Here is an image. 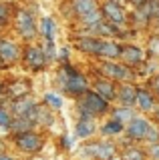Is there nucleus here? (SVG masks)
Instances as JSON below:
<instances>
[{
    "label": "nucleus",
    "instance_id": "f257e3e1",
    "mask_svg": "<svg viewBox=\"0 0 159 160\" xmlns=\"http://www.w3.org/2000/svg\"><path fill=\"white\" fill-rule=\"evenodd\" d=\"M99 72L103 74V78H109V80H113V82H121V84H133V80H135L133 68L125 66V64L111 62V60L103 62L101 66H99Z\"/></svg>",
    "mask_w": 159,
    "mask_h": 160
},
{
    "label": "nucleus",
    "instance_id": "f03ea898",
    "mask_svg": "<svg viewBox=\"0 0 159 160\" xmlns=\"http://www.w3.org/2000/svg\"><path fill=\"white\" fill-rule=\"evenodd\" d=\"M12 140L16 144V148L20 152H26V154H36L44 144L42 136L38 132H34V130H28V132H22V134H14Z\"/></svg>",
    "mask_w": 159,
    "mask_h": 160
},
{
    "label": "nucleus",
    "instance_id": "7ed1b4c3",
    "mask_svg": "<svg viewBox=\"0 0 159 160\" xmlns=\"http://www.w3.org/2000/svg\"><path fill=\"white\" fill-rule=\"evenodd\" d=\"M14 26H16V32L20 34L22 38H26V40H32L38 34V26H36L32 14L28 12V10H16Z\"/></svg>",
    "mask_w": 159,
    "mask_h": 160
},
{
    "label": "nucleus",
    "instance_id": "20e7f679",
    "mask_svg": "<svg viewBox=\"0 0 159 160\" xmlns=\"http://www.w3.org/2000/svg\"><path fill=\"white\" fill-rule=\"evenodd\" d=\"M101 14L107 22L115 24V26H121V24L127 22V14H125V8L117 2V0H105L101 4Z\"/></svg>",
    "mask_w": 159,
    "mask_h": 160
},
{
    "label": "nucleus",
    "instance_id": "39448f33",
    "mask_svg": "<svg viewBox=\"0 0 159 160\" xmlns=\"http://www.w3.org/2000/svg\"><path fill=\"white\" fill-rule=\"evenodd\" d=\"M22 62H24V66L30 68V70H42L47 66L42 48L36 46V44H28V46L22 50Z\"/></svg>",
    "mask_w": 159,
    "mask_h": 160
},
{
    "label": "nucleus",
    "instance_id": "423d86ee",
    "mask_svg": "<svg viewBox=\"0 0 159 160\" xmlns=\"http://www.w3.org/2000/svg\"><path fill=\"white\" fill-rule=\"evenodd\" d=\"M119 58L123 60V64L129 68L137 66V64H141L143 60H145V52H143V48H139L137 44H121V54H119Z\"/></svg>",
    "mask_w": 159,
    "mask_h": 160
},
{
    "label": "nucleus",
    "instance_id": "0eeeda50",
    "mask_svg": "<svg viewBox=\"0 0 159 160\" xmlns=\"http://www.w3.org/2000/svg\"><path fill=\"white\" fill-rule=\"evenodd\" d=\"M85 152L93 160H113L115 156V144L111 142H93L85 146Z\"/></svg>",
    "mask_w": 159,
    "mask_h": 160
},
{
    "label": "nucleus",
    "instance_id": "6e6552de",
    "mask_svg": "<svg viewBox=\"0 0 159 160\" xmlns=\"http://www.w3.org/2000/svg\"><path fill=\"white\" fill-rule=\"evenodd\" d=\"M149 120L141 118V116H135L131 122H127V128L123 132H127V136L131 140H145L147 136V130H149Z\"/></svg>",
    "mask_w": 159,
    "mask_h": 160
},
{
    "label": "nucleus",
    "instance_id": "1a4fd4ad",
    "mask_svg": "<svg viewBox=\"0 0 159 160\" xmlns=\"http://www.w3.org/2000/svg\"><path fill=\"white\" fill-rule=\"evenodd\" d=\"M101 46H103V40L97 36H79L74 40V48L85 54H91V56H99Z\"/></svg>",
    "mask_w": 159,
    "mask_h": 160
},
{
    "label": "nucleus",
    "instance_id": "9d476101",
    "mask_svg": "<svg viewBox=\"0 0 159 160\" xmlns=\"http://www.w3.org/2000/svg\"><path fill=\"white\" fill-rule=\"evenodd\" d=\"M30 90H32V84L28 80H14L10 84H4V92L6 96H10V100H16V98H22V96H30Z\"/></svg>",
    "mask_w": 159,
    "mask_h": 160
},
{
    "label": "nucleus",
    "instance_id": "9b49d317",
    "mask_svg": "<svg viewBox=\"0 0 159 160\" xmlns=\"http://www.w3.org/2000/svg\"><path fill=\"white\" fill-rule=\"evenodd\" d=\"M93 90L99 94L101 98H105L107 102H113V100L117 98V86L113 80L109 78H99L95 80V86H93Z\"/></svg>",
    "mask_w": 159,
    "mask_h": 160
},
{
    "label": "nucleus",
    "instance_id": "f8f14e48",
    "mask_svg": "<svg viewBox=\"0 0 159 160\" xmlns=\"http://www.w3.org/2000/svg\"><path fill=\"white\" fill-rule=\"evenodd\" d=\"M0 58L4 62H16L20 58V46L14 40L8 38H0Z\"/></svg>",
    "mask_w": 159,
    "mask_h": 160
},
{
    "label": "nucleus",
    "instance_id": "ddd939ff",
    "mask_svg": "<svg viewBox=\"0 0 159 160\" xmlns=\"http://www.w3.org/2000/svg\"><path fill=\"white\" fill-rule=\"evenodd\" d=\"M135 104L139 106V110H143V112H149V110L155 108V94L149 92L147 88H137Z\"/></svg>",
    "mask_w": 159,
    "mask_h": 160
},
{
    "label": "nucleus",
    "instance_id": "4468645a",
    "mask_svg": "<svg viewBox=\"0 0 159 160\" xmlns=\"http://www.w3.org/2000/svg\"><path fill=\"white\" fill-rule=\"evenodd\" d=\"M135 94H137V86H133V84H121L117 88V100L121 102V106L131 108L135 104Z\"/></svg>",
    "mask_w": 159,
    "mask_h": 160
},
{
    "label": "nucleus",
    "instance_id": "2eb2a0df",
    "mask_svg": "<svg viewBox=\"0 0 159 160\" xmlns=\"http://www.w3.org/2000/svg\"><path fill=\"white\" fill-rule=\"evenodd\" d=\"M137 14L143 20H159V0H145L137 6Z\"/></svg>",
    "mask_w": 159,
    "mask_h": 160
},
{
    "label": "nucleus",
    "instance_id": "dca6fc26",
    "mask_svg": "<svg viewBox=\"0 0 159 160\" xmlns=\"http://www.w3.org/2000/svg\"><path fill=\"white\" fill-rule=\"evenodd\" d=\"M34 100L30 96H22V98H16V100H12V104H10V114H14V118H20L26 114V110H30V106H34Z\"/></svg>",
    "mask_w": 159,
    "mask_h": 160
},
{
    "label": "nucleus",
    "instance_id": "f3484780",
    "mask_svg": "<svg viewBox=\"0 0 159 160\" xmlns=\"http://www.w3.org/2000/svg\"><path fill=\"white\" fill-rule=\"evenodd\" d=\"M95 118H79L74 126V136L77 138H89L95 132Z\"/></svg>",
    "mask_w": 159,
    "mask_h": 160
},
{
    "label": "nucleus",
    "instance_id": "a211bd4d",
    "mask_svg": "<svg viewBox=\"0 0 159 160\" xmlns=\"http://www.w3.org/2000/svg\"><path fill=\"white\" fill-rule=\"evenodd\" d=\"M119 54H121V44H117L115 40H103V46H101V52L99 56L101 58H107V60H117Z\"/></svg>",
    "mask_w": 159,
    "mask_h": 160
},
{
    "label": "nucleus",
    "instance_id": "6ab92c4d",
    "mask_svg": "<svg viewBox=\"0 0 159 160\" xmlns=\"http://www.w3.org/2000/svg\"><path fill=\"white\" fill-rule=\"evenodd\" d=\"M34 128V124L30 122V120H26V118H14L12 116V122H10V126H8V130L12 132V136L14 134H22V132H28V130H32Z\"/></svg>",
    "mask_w": 159,
    "mask_h": 160
},
{
    "label": "nucleus",
    "instance_id": "aec40b11",
    "mask_svg": "<svg viewBox=\"0 0 159 160\" xmlns=\"http://www.w3.org/2000/svg\"><path fill=\"white\" fill-rule=\"evenodd\" d=\"M38 34L44 40H52L54 38V20L51 16L41 18V24H38Z\"/></svg>",
    "mask_w": 159,
    "mask_h": 160
},
{
    "label": "nucleus",
    "instance_id": "412c9836",
    "mask_svg": "<svg viewBox=\"0 0 159 160\" xmlns=\"http://www.w3.org/2000/svg\"><path fill=\"white\" fill-rule=\"evenodd\" d=\"M99 8L97 6V0H73V10L77 16H85L87 12Z\"/></svg>",
    "mask_w": 159,
    "mask_h": 160
},
{
    "label": "nucleus",
    "instance_id": "4be33fe9",
    "mask_svg": "<svg viewBox=\"0 0 159 160\" xmlns=\"http://www.w3.org/2000/svg\"><path fill=\"white\" fill-rule=\"evenodd\" d=\"M113 120H117V122H121L123 126H125L127 122H131L133 118H135V114H133V110L129 106H121V108H115L113 110Z\"/></svg>",
    "mask_w": 159,
    "mask_h": 160
},
{
    "label": "nucleus",
    "instance_id": "5701e85b",
    "mask_svg": "<svg viewBox=\"0 0 159 160\" xmlns=\"http://www.w3.org/2000/svg\"><path fill=\"white\" fill-rule=\"evenodd\" d=\"M123 130H125V126H123L121 122H117V120H107L105 124H103V128H101V132H103V136H117V134H121Z\"/></svg>",
    "mask_w": 159,
    "mask_h": 160
},
{
    "label": "nucleus",
    "instance_id": "b1692460",
    "mask_svg": "<svg viewBox=\"0 0 159 160\" xmlns=\"http://www.w3.org/2000/svg\"><path fill=\"white\" fill-rule=\"evenodd\" d=\"M79 20H81V22L89 28V26L99 24L101 20H105V18H103V14H101V8H95V10H91V12H87L85 16H79Z\"/></svg>",
    "mask_w": 159,
    "mask_h": 160
},
{
    "label": "nucleus",
    "instance_id": "393cba45",
    "mask_svg": "<svg viewBox=\"0 0 159 160\" xmlns=\"http://www.w3.org/2000/svg\"><path fill=\"white\" fill-rule=\"evenodd\" d=\"M123 160H147V154L143 148H137V146H131L125 150L123 154Z\"/></svg>",
    "mask_w": 159,
    "mask_h": 160
},
{
    "label": "nucleus",
    "instance_id": "a878e982",
    "mask_svg": "<svg viewBox=\"0 0 159 160\" xmlns=\"http://www.w3.org/2000/svg\"><path fill=\"white\" fill-rule=\"evenodd\" d=\"M147 54L159 58V34H151L147 40Z\"/></svg>",
    "mask_w": 159,
    "mask_h": 160
},
{
    "label": "nucleus",
    "instance_id": "bb28decb",
    "mask_svg": "<svg viewBox=\"0 0 159 160\" xmlns=\"http://www.w3.org/2000/svg\"><path fill=\"white\" fill-rule=\"evenodd\" d=\"M52 112H51V110H44L42 106H38V116H36V124H44V126H51V124H52Z\"/></svg>",
    "mask_w": 159,
    "mask_h": 160
},
{
    "label": "nucleus",
    "instance_id": "cd10ccee",
    "mask_svg": "<svg viewBox=\"0 0 159 160\" xmlns=\"http://www.w3.org/2000/svg\"><path fill=\"white\" fill-rule=\"evenodd\" d=\"M12 4H8V2H0V24H6L8 20H10V16H12Z\"/></svg>",
    "mask_w": 159,
    "mask_h": 160
},
{
    "label": "nucleus",
    "instance_id": "c85d7f7f",
    "mask_svg": "<svg viewBox=\"0 0 159 160\" xmlns=\"http://www.w3.org/2000/svg\"><path fill=\"white\" fill-rule=\"evenodd\" d=\"M41 48H42V54H44L47 64L52 62L54 60V44H52V40H44V46H41Z\"/></svg>",
    "mask_w": 159,
    "mask_h": 160
},
{
    "label": "nucleus",
    "instance_id": "c756f323",
    "mask_svg": "<svg viewBox=\"0 0 159 160\" xmlns=\"http://www.w3.org/2000/svg\"><path fill=\"white\" fill-rule=\"evenodd\" d=\"M10 122H12V114H10V110L4 108V106H0V128H6V130H8Z\"/></svg>",
    "mask_w": 159,
    "mask_h": 160
},
{
    "label": "nucleus",
    "instance_id": "7c9ffc66",
    "mask_svg": "<svg viewBox=\"0 0 159 160\" xmlns=\"http://www.w3.org/2000/svg\"><path fill=\"white\" fill-rule=\"evenodd\" d=\"M44 104H48V106H52L54 110H58L63 106V98H58L57 94L48 92V94H44Z\"/></svg>",
    "mask_w": 159,
    "mask_h": 160
},
{
    "label": "nucleus",
    "instance_id": "2f4dec72",
    "mask_svg": "<svg viewBox=\"0 0 159 160\" xmlns=\"http://www.w3.org/2000/svg\"><path fill=\"white\" fill-rule=\"evenodd\" d=\"M145 140H147L149 144H153V142H159V128H157V126H149Z\"/></svg>",
    "mask_w": 159,
    "mask_h": 160
},
{
    "label": "nucleus",
    "instance_id": "473e14b6",
    "mask_svg": "<svg viewBox=\"0 0 159 160\" xmlns=\"http://www.w3.org/2000/svg\"><path fill=\"white\" fill-rule=\"evenodd\" d=\"M145 154L151 160H159V142H153V144H149L147 150H145Z\"/></svg>",
    "mask_w": 159,
    "mask_h": 160
},
{
    "label": "nucleus",
    "instance_id": "72a5a7b5",
    "mask_svg": "<svg viewBox=\"0 0 159 160\" xmlns=\"http://www.w3.org/2000/svg\"><path fill=\"white\" fill-rule=\"evenodd\" d=\"M151 88H153V92H155L157 96H159V72L151 78Z\"/></svg>",
    "mask_w": 159,
    "mask_h": 160
},
{
    "label": "nucleus",
    "instance_id": "f704fd0d",
    "mask_svg": "<svg viewBox=\"0 0 159 160\" xmlns=\"http://www.w3.org/2000/svg\"><path fill=\"white\" fill-rule=\"evenodd\" d=\"M127 2L131 4V6H135V8H137V6H141V4L145 2V0H127Z\"/></svg>",
    "mask_w": 159,
    "mask_h": 160
},
{
    "label": "nucleus",
    "instance_id": "c9c22d12",
    "mask_svg": "<svg viewBox=\"0 0 159 160\" xmlns=\"http://www.w3.org/2000/svg\"><path fill=\"white\" fill-rule=\"evenodd\" d=\"M0 160H14L10 154H6V152H0Z\"/></svg>",
    "mask_w": 159,
    "mask_h": 160
},
{
    "label": "nucleus",
    "instance_id": "e433bc0d",
    "mask_svg": "<svg viewBox=\"0 0 159 160\" xmlns=\"http://www.w3.org/2000/svg\"><path fill=\"white\" fill-rule=\"evenodd\" d=\"M153 116H155V120H157V122H159V106L155 108V112H153Z\"/></svg>",
    "mask_w": 159,
    "mask_h": 160
},
{
    "label": "nucleus",
    "instance_id": "4c0bfd02",
    "mask_svg": "<svg viewBox=\"0 0 159 160\" xmlns=\"http://www.w3.org/2000/svg\"><path fill=\"white\" fill-rule=\"evenodd\" d=\"M4 66H6V64H4V60H2V58H0V70H2Z\"/></svg>",
    "mask_w": 159,
    "mask_h": 160
},
{
    "label": "nucleus",
    "instance_id": "58836bf2",
    "mask_svg": "<svg viewBox=\"0 0 159 160\" xmlns=\"http://www.w3.org/2000/svg\"><path fill=\"white\" fill-rule=\"evenodd\" d=\"M4 94V84H0V96Z\"/></svg>",
    "mask_w": 159,
    "mask_h": 160
},
{
    "label": "nucleus",
    "instance_id": "ea45409f",
    "mask_svg": "<svg viewBox=\"0 0 159 160\" xmlns=\"http://www.w3.org/2000/svg\"><path fill=\"white\" fill-rule=\"evenodd\" d=\"M0 152H4V150H2V140H0Z\"/></svg>",
    "mask_w": 159,
    "mask_h": 160
},
{
    "label": "nucleus",
    "instance_id": "a19ab883",
    "mask_svg": "<svg viewBox=\"0 0 159 160\" xmlns=\"http://www.w3.org/2000/svg\"><path fill=\"white\" fill-rule=\"evenodd\" d=\"M0 30H2V24H0Z\"/></svg>",
    "mask_w": 159,
    "mask_h": 160
}]
</instances>
